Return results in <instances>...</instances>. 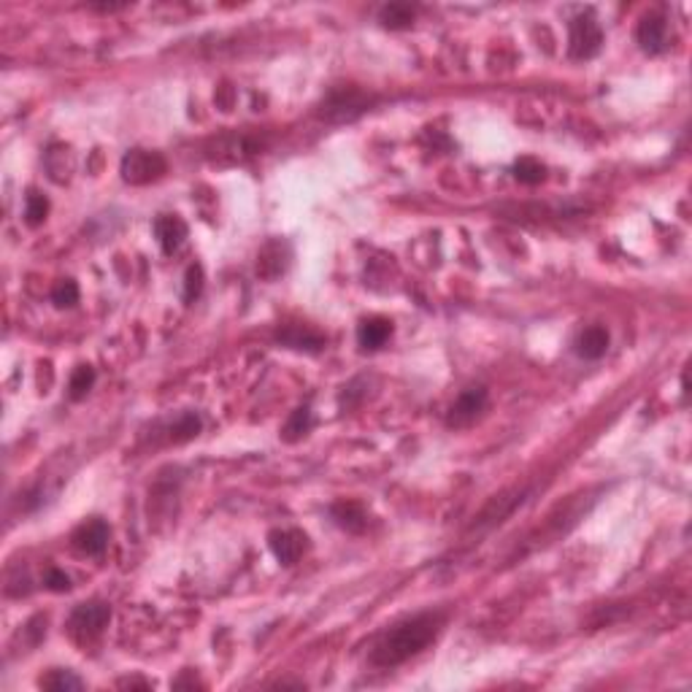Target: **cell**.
Segmentation results:
<instances>
[{
  "label": "cell",
  "instance_id": "obj_1",
  "mask_svg": "<svg viewBox=\"0 0 692 692\" xmlns=\"http://www.w3.org/2000/svg\"><path fill=\"white\" fill-rule=\"evenodd\" d=\"M444 627V614L441 611H422L416 617H408L398 625H393L377 647L370 649V663L379 668H395L411 657H416L422 649H428L436 635Z\"/></svg>",
  "mask_w": 692,
  "mask_h": 692
},
{
  "label": "cell",
  "instance_id": "obj_2",
  "mask_svg": "<svg viewBox=\"0 0 692 692\" xmlns=\"http://www.w3.org/2000/svg\"><path fill=\"white\" fill-rule=\"evenodd\" d=\"M109 622H112V609L103 601L79 603L68 617V633L79 644H92L103 635V630L109 627Z\"/></svg>",
  "mask_w": 692,
  "mask_h": 692
},
{
  "label": "cell",
  "instance_id": "obj_3",
  "mask_svg": "<svg viewBox=\"0 0 692 692\" xmlns=\"http://www.w3.org/2000/svg\"><path fill=\"white\" fill-rule=\"evenodd\" d=\"M603 46V30L593 12H584L568 25V55L573 60H590Z\"/></svg>",
  "mask_w": 692,
  "mask_h": 692
},
{
  "label": "cell",
  "instance_id": "obj_4",
  "mask_svg": "<svg viewBox=\"0 0 692 692\" xmlns=\"http://www.w3.org/2000/svg\"><path fill=\"white\" fill-rule=\"evenodd\" d=\"M168 171L166 166V157L159 152H149V149H130L122 157V166L120 174L128 184H152L157 179H163V174Z\"/></svg>",
  "mask_w": 692,
  "mask_h": 692
},
{
  "label": "cell",
  "instance_id": "obj_5",
  "mask_svg": "<svg viewBox=\"0 0 692 692\" xmlns=\"http://www.w3.org/2000/svg\"><path fill=\"white\" fill-rule=\"evenodd\" d=\"M487 403H490V393H487V387L473 385V387L463 390V393L457 395V400L449 406L447 424H449V428H455V431L470 428V424L487 411Z\"/></svg>",
  "mask_w": 692,
  "mask_h": 692
},
{
  "label": "cell",
  "instance_id": "obj_6",
  "mask_svg": "<svg viewBox=\"0 0 692 692\" xmlns=\"http://www.w3.org/2000/svg\"><path fill=\"white\" fill-rule=\"evenodd\" d=\"M370 97L362 95L360 89L349 87V89H336L328 95V100L323 103V109H319V117H325L330 122H349L354 117H360L365 109H368Z\"/></svg>",
  "mask_w": 692,
  "mask_h": 692
},
{
  "label": "cell",
  "instance_id": "obj_7",
  "mask_svg": "<svg viewBox=\"0 0 692 692\" xmlns=\"http://www.w3.org/2000/svg\"><path fill=\"white\" fill-rule=\"evenodd\" d=\"M109 536H112L109 525H105L103 519H89L74 533V547L82 555L97 557V555L105 552V547H109Z\"/></svg>",
  "mask_w": 692,
  "mask_h": 692
},
{
  "label": "cell",
  "instance_id": "obj_8",
  "mask_svg": "<svg viewBox=\"0 0 692 692\" xmlns=\"http://www.w3.org/2000/svg\"><path fill=\"white\" fill-rule=\"evenodd\" d=\"M268 544H271L274 557L282 565H295L303 557L308 539L300 533V530H274V533L268 536Z\"/></svg>",
  "mask_w": 692,
  "mask_h": 692
},
{
  "label": "cell",
  "instance_id": "obj_9",
  "mask_svg": "<svg viewBox=\"0 0 692 692\" xmlns=\"http://www.w3.org/2000/svg\"><path fill=\"white\" fill-rule=\"evenodd\" d=\"M290 265V249L282 241H268L257 254V276L260 279H279Z\"/></svg>",
  "mask_w": 692,
  "mask_h": 692
},
{
  "label": "cell",
  "instance_id": "obj_10",
  "mask_svg": "<svg viewBox=\"0 0 692 692\" xmlns=\"http://www.w3.org/2000/svg\"><path fill=\"white\" fill-rule=\"evenodd\" d=\"M154 236H157L159 249H163L166 254H174L187 241V225L176 214H163V217L154 220Z\"/></svg>",
  "mask_w": 692,
  "mask_h": 692
},
{
  "label": "cell",
  "instance_id": "obj_11",
  "mask_svg": "<svg viewBox=\"0 0 692 692\" xmlns=\"http://www.w3.org/2000/svg\"><path fill=\"white\" fill-rule=\"evenodd\" d=\"M665 33H668L665 17L663 14H647L641 22H638L635 41L647 51V55H660V51L665 49Z\"/></svg>",
  "mask_w": 692,
  "mask_h": 692
},
{
  "label": "cell",
  "instance_id": "obj_12",
  "mask_svg": "<svg viewBox=\"0 0 692 692\" xmlns=\"http://www.w3.org/2000/svg\"><path fill=\"white\" fill-rule=\"evenodd\" d=\"M390 336H393V323L387 316H368L357 328V341L368 352L382 349L390 341Z\"/></svg>",
  "mask_w": 692,
  "mask_h": 692
},
{
  "label": "cell",
  "instance_id": "obj_13",
  "mask_svg": "<svg viewBox=\"0 0 692 692\" xmlns=\"http://www.w3.org/2000/svg\"><path fill=\"white\" fill-rule=\"evenodd\" d=\"M611 336L603 325H590L576 336V354L584 360H601L609 352Z\"/></svg>",
  "mask_w": 692,
  "mask_h": 692
},
{
  "label": "cell",
  "instance_id": "obj_14",
  "mask_svg": "<svg viewBox=\"0 0 692 692\" xmlns=\"http://www.w3.org/2000/svg\"><path fill=\"white\" fill-rule=\"evenodd\" d=\"M276 338H279V344L298 349V352H319L325 346V336H319L308 325H284L276 333Z\"/></svg>",
  "mask_w": 692,
  "mask_h": 692
},
{
  "label": "cell",
  "instance_id": "obj_15",
  "mask_svg": "<svg viewBox=\"0 0 692 692\" xmlns=\"http://www.w3.org/2000/svg\"><path fill=\"white\" fill-rule=\"evenodd\" d=\"M330 517L336 519V525L341 530H349V533H362L368 527V511L357 503V501H338L330 506Z\"/></svg>",
  "mask_w": 692,
  "mask_h": 692
},
{
  "label": "cell",
  "instance_id": "obj_16",
  "mask_svg": "<svg viewBox=\"0 0 692 692\" xmlns=\"http://www.w3.org/2000/svg\"><path fill=\"white\" fill-rule=\"evenodd\" d=\"M311 428H314V414H311L308 406H300V408H295V411L290 414V419L284 422V428H282L279 436H282V441L295 444V441L306 439V436L311 433Z\"/></svg>",
  "mask_w": 692,
  "mask_h": 692
},
{
  "label": "cell",
  "instance_id": "obj_17",
  "mask_svg": "<svg viewBox=\"0 0 692 692\" xmlns=\"http://www.w3.org/2000/svg\"><path fill=\"white\" fill-rule=\"evenodd\" d=\"M416 19V9L408 4H390L379 12V22L390 30H406Z\"/></svg>",
  "mask_w": 692,
  "mask_h": 692
},
{
  "label": "cell",
  "instance_id": "obj_18",
  "mask_svg": "<svg viewBox=\"0 0 692 692\" xmlns=\"http://www.w3.org/2000/svg\"><path fill=\"white\" fill-rule=\"evenodd\" d=\"M198 433H200V416L192 414V411L179 414V416L168 424V441H174V444H184V441L195 439Z\"/></svg>",
  "mask_w": 692,
  "mask_h": 692
},
{
  "label": "cell",
  "instance_id": "obj_19",
  "mask_svg": "<svg viewBox=\"0 0 692 692\" xmlns=\"http://www.w3.org/2000/svg\"><path fill=\"white\" fill-rule=\"evenodd\" d=\"M38 684L46 687V689H58V692H66V689H82V687H84V681H82L74 671H66V668H55V671L43 673V676L38 679Z\"/></svg>",
  "mask_w": 692,
  "mask_h": 692
},
{
  "label": "cell",
  "instance_id": "obj_20",
  "mask_svg": "<svg viewBox=\"0 0 692 692\" xmlns=\"http://www.w3.org/2000/svg\"><path fill=\"white\" fill-rule=\"evenodd\" d=\"M95 368L92 365H79L74 374H71V382H68V398L71 400H82L87 398V393L95 387Z\"/></svg>",
  "mask_w": 692,
  "mask_h": 692
},
{
  "label": "cell",
  "instance_id": "obj_21",
  "mask_svg": "<svg viewBox=\"0 0 692 692\" xmlns=\"http://www.w3.org/2000/svg\"><path fill=\"white\" fill-rule=\"evenodd\" d=\"M514 176L522 184H541L547 179V168L533 157H522L514 163Z\"/></svg>",
  "mask_w": 692,
  "mask_h": 692
},
{
  "label": "cell",
  "instance_id": "obj_22",
  "mask_svg": "<svg viewBox=\"0 0 692 692\" xmlns=\"http://www.w3.org/2000/svg\"><path fill=\"white\" fill-rule=\"evenodd\" d=\"M46 214H49V200H46V195H41L38 190H30L27 198H25V222H27L30 228H38V225H43Z\"/></svg>",
  "mask_w": 692,
  "mask_h": 692
},
{
  "label": "cell",
  "instance_id": "obj_23",
  "mask_svg": "<svg viewBox=\"0 0 692 692\" xmlns=\"http://www.w3.org/2000/svg\"><path fill=\"white\" fill-rule=\"evenodd\" d=\"M51 303L60 308H71L79 303V284L74 279H60L55 287H51Z\"/></svg>",
  "mask_w": 692,
  "mask_h": 692
},
{
  "label": "cell",
  "instance_id": "obj_24",
  "mask_svg": "<svg viewBox=\"0 0 692 692\" xmlns=\"http://www.w3.org/2000/svg\"><path fill=\"white\" fill-rule=\"evenodd\" d=\"M203 282H206V276H203L200 265H190L187 274H184V300H187V303H192L195 298H200Z\"/></svg>",
  "mask_w": 692,
  "mask_h": 692
},
{
  "label": "cell",
  "instance_id": "obj_25",
  "mask_svg": "<svg viewBox=\"0 0 692 692\" xmlns=\"http://www.w3.org/2000/svg\"><path fill=\"white\" fill-rule=\"evenodd\" d=\"M43 584H46V590H51V593H68V590H71V579H68V573L60 571V568H55V565L46 568Z\"/></svg>",
  "mask_w": 692,
  "mask_h": 692
}]
</instances>
